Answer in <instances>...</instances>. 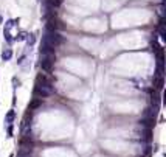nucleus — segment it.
Returning <instances> with one entry per match:
<instances>
[{"label":"nucleus","mask_w":166,"mask_h":157,"mask_svg":"<svg viewBox=\"0 0 166 157\" xmlns=\"http://www.w3.org/2000/svg\"><path fill=\"white\" fill-rule=\"evenodd\" d=\"M61 2L62 0H44V5H45V8L47 9H54V8H58L59 5H61Z\"/></svg>","instance_id":"nucleus-4"},{"label":"nucleus","mask_w":166,"mask_h":157,"mask_svg":"<svg viewBox=\"0 0 166 157\" xmlns=\"http://www.w3.org/2000/svg\"><path fill=\"white\" fill-rule=\"evenodd\" d=\"M14 117H16L14 111H9V112L6 114V117H5V120H6V123H11L12 120H14Z\"/></svg>","instance_id":"nucleus-6"},{"label":"nucleus","mask_w":166,"mask_h":157,"mask_svg":"<svg viewBox=\"0 0 166 157\" xmlns=\"http://www.w3.org/2000/svg\"><path fill=\"white\" fill-rule=\"evenodd\" d=\"M44 42H47L48 45H51L53 48H56L59 44H62V37L56 33V31H53V30H47L44 39H42Z\"/></svg>","instance_id":"nucleus-2"},{"label":"nucleus","mask_w":166,"mask_h":157,"mask_svg":"<svg viewBox=\"0 0 166 157\" xmlns=\"http://www.w3.org/2000/svg\"><path fill=\"white\" fill-rule=\"evenodd\" d=\"M34 34H28V36H26V42H28V45H33L34 44Z\"/></svg>","instance_id":"nucleus-7"},{"label":"nucleus","mask_w":166,"mask_h":157,"mask_svg":"<svg viewBox=\"0 0 166 157\" xmlns=\"http://www.w3.org/2000/svg\"><path fill=\"white\" fill-rule=\"evenodd\" d=\"M11 58H12V51H11L9 48H6V50L2 51V59H3V61H9Z\"/></svg>","instance_id":"nucleus-5"},{"label":"nucleus","mask_w":166,"mask_h":157,"mask_svg":"<svg viewBox=\"0 0 166 157\" xmlns=\"http://www.w3.org/2000/svg\"><path fill=\"white\" fill-rule=\"evenodd\" d=\"M40 103H42V101H40V100H34V101H33V103L30 104V109H34V108H37V106H39Z\"/></svg>","instance_id":"nucleus-8"},{"label":"nucleus","mask_w":166,"mask_h":157,"mask_svg":"<svg viewBox=\"0 0 166 157\" xmlns=\"http://www.w3.org/2000/svg\"><path fill=\"white\" fill-rule=\"evenodd\" d=\"M5 39H6V41H8V42H12V41H14V39H12V37H11V34H9V31H5Z\"/></svg>","instance_id":"nucleus-10"},{"label":"nucleus","mask_w":166,"mask_h":157,"mask_svg":"<svg viewBox=\"0 0 166 157\" xmlns=\"http://www.w3.org/2000/svg\"><path fill=\"white\" fill-rule=\"evenodd\" d=\"M36 94L40 97H48L53 94V87L50 83H45L42 78V83H37V86H36Z\"/></svg>","instance_id":"nucleus-3"},{"label":"nucleus","mask_w":166,"mask_h":157,"mask_svg":"<svg viewBox=\"0 0 166 157\" xmlns=\"http://www.w3.org/2000/svg\"><path fill=\"white\" fill-rule=\"evenodd\" d=\"M2 20H3V19H2V16H0V23H2Z\"/></svg>","instance_id":"nucleus-11"},{"label":"nucleus","mask_w":166,"mask_h":157,"mask_svg":"<svg viewBox=\"0 0 166 157\" xmlns=\"http://www.w3.org/2000/svg\"><path fill=\"white\" fill-rule=\"evenodd\" d=\"M54 51H47V53H40V67L45 72H51V67L54 64Z\"/></svg>","instance_id":"nucleus-1"},{"label":"nucleus","mask_w":166,"mask_h":157,"mask_svg":"<svg viewBox=\"0 0 166 157\" xmlns=\"http://www.w3.org/2000/svg\"><path fill=\"white\" fill-rule=\"evenodd\" d=\"M26 36H28V34H26L25 31H22V33L17 36V41H23V39H26Z\"/></svg>","instance_id":"nucleus-9"}]
</instances>
